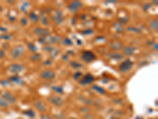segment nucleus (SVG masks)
Wrapping results in <instances>:
<instances>
[{"label":"nucleus","instance_id":"obj_18","mask_svg":"<svg viewBox=\"0 0 158 119\" xmlns=\"http://www.w3.org/2000/svg\"><path fill=\"white\" fill-rule=\"evenodd\" d=\"M93 90H95L96 92H98V93L101 94H104L106 93V91H105V89H104L103 88H101V87H100V86H98V85H94V86H93Z\"/></svg>","mask_w":158,"mask_h":119},{"label":"nucleus","instance_id":"obj_33","mask_svg":"<svg viewBox=\"0 0 158 119\" xmlns=\"http://www.w3.org/2000/svg\"><path fill=\"white\" fill-rule=\"evenodd\" d=\"M21 23L23 25H26L27 24V20L26 18H23V19H21Z\"/></svg>","mask_w":158,"mask_h":119},{"label":"nucleus","instance_id":"obj_26","mask_svg":"<svg viewBox=\"0 0 158 119\" xmlns=\"http://www.w3.org/2000/svg\"><path fill=\"white\" fill-rule=\"evenodd\" d=\"M127 30L128 31H133V32H138V34L140 33V29H138V28H135V27H134V26H130L129 28L127 29Z\"/></svg>","mask_w":158,"mask_h":119},{"label":"nucleus","instance_id":"obj_34","mask_svg":"<svg viewBox=\"0 0 158 119\" xmlns=\"http://www.w3.org/2000/svg\"><path fill=\"white\" fill-rule=\"evenodd\" d=\"M51 60H47V61L45 62L46 65H51Z\"/></svg>","mask_w":158,"mask_h":119},{"label":"nucleus","instance_id":"obj_16","mask_svg":"<svg viewBox=\"0 0 158 119\" xmlns=\"http://www.w3.org/2000/svg\"><path fill=\"white\" fill-rule=\"evenodd\" d=\"M149 26H150V28L153 30V31H157V30L158 28V21L157 19L156 18V19H152L151 22L149 24Z\"/></svg>","mask_w":158,"mask_h":119},{"label":"nucleus","instance_id":"obj_13","mask_svg":"<svg viewBox=\"0 0 158 119\" xmlns=\"http://www.w3.org/2000/svg\"><path fill=\"white\" fill-rule=\"evenodd\" d=\"M52 18L56 24H61L63 22V15H62V12L59 10L56 11V14H55V16H53Z\"/></svg>","mask_w":158,"mask_h":119},{"label":"nucleus","instance_id":"obj_9","mask_svg":"<svg viewBox=\"0 0 158 119\" xmlns=\"http://www.w3.org/2000/svg\"><path fill=\"white\" fill-rule=\"evenodd\" d=\"M110 48L111 49H112L114 51H117V50H119V49H121L123 48V43L121 41H111L110 42Z\"/></svg>","mask_w":158,"mask_h":119},{"label":"nucleus","instance_id":"obj_24","mask_svg":"<svg viewBox=\"0 0 158 119\" xmlns=\"http://www.w3.org/2000/svg\"><path fill=\"white\" fill-rule=\"evenodd\" d=\"M52 89H53L54 91H55V92H57V93H59V94L63 93V90H62V88L59 87V86H55V87H52Z\"/></svg>","mask_w":158,"mask_h":119},{"label":"nucleus","instance_id":"obj_12","mask_svg":"<svg viewBox=\"0 0 158 119\" xmlns=\"http://www.w3.org/2000/svg\"><path fill=\"white\" fill-rule=\"evenodd\" d=\"M107 57L109 59L119 60H122L123 58V54L119 52H110V53L107 54Z\"/></svg>","mask_w":158,"mask_h":119},{"label":"nucleus","instance_id":"obj_10","mask_svg":"<svg viewBox=\"0 0 158 119\" xmlns=\"http://www.w3.org/2000/svg\"><path fill=\"white\" fill-rule=\"evenodd\" d=\"M34 106H35V107L37 108V110L39 111H40V112H45V111H47L44 103L42 101H40V100H37L36 102H34Z\"/></svg>","mask_w":158,"mask_h":119},{"label":"nucleus","instance_id":"obj_1","mask_svg":"<svg viewBox=\"0 0 158 119\" xmlns=\"http://www.w3.org/2000/svg\"><path fill=\"white\" fill-rule=\"evenodd\" d=\"M26 52V49L22 46H17L14 47L10 52V55L13 59H18Z\"/></svg>","mask_w":158,"mask_h":119},{"label":"nucleus","instance_id":"obj_28","mask_svg":"<svg viewBox=\"0 0 158 119\" xmlns=\"http://www.w3.org/2000/svg\"><path fill=\"white\" fill-rule=\"evenodd\" d=\"M29 16H30V18H31L33 22H37V16L34 13H31V14H29Z\"/></svg>","mask_w":158,"mask_h":119},{"label":"nucleus","instance_id":"obj_7","mask_svg":"<svg viewBox=\"0 0 158 119\" xmlns=\"http://www.w3.org/2000/svg\"><path fill=\"white\" fill-rule=\"evenodd\" d=\"M25 67L20 64H13L9 67V71L12 73H19L24 71Z\"/></svg>","mask_w":158,"mask_h":119},{"label":"nucleus","instance_id":"obj_2","mask_svg":"<svg viewBox=\"0 0 158 119\" xmlns=\"http://www.w3.org/2000/svg\"><path fill=\"white\" fill-rule=\"evenodd\" d=\"M133 66V63L130 60L127 59L125 61L122 63L121 64L119 65V71L123 72V73H126L130 71Z\"/></svg>","mask_w":158,"mask_h":119},{"label":"nucleus","instance_id":"obj_22","mask_svg":"<svg viewBox=\"0 0 158 119\" xmlns=\"http://www.w3.org/2000/svg\"><path fill=\"white\" fill-rule=\"evenodd\" d=\"M71 67L73 68H82V64H80L78 62H76V61H73V62L71 63Z\"/></svg>","mask_w":158,"mask_h":119},{"label":"nucleus","instance_id":"obj_35","mask_svg":"<svg viewBox=\"0 0 158 119\" xmlns=\"http://www.w3.org/2000/svg\"><path fill=\"white\" fill-rule=\"evenodd\" d=\"M154 49H156V51H157V44L154 45Z\"/></svg>","mask_w":158,"mask_h":119},{"label":"nucleus","instance_id":"obj_5","mask_svg":"<svg viewBox=\"0 0 158 119\" xmlns=\"http://www.w3.org/2000/svg\"><path fill=\"white\" fill-rule=\"evenodd\" d=\"M40 77L44 79L51 80V79H55V73L52 70H44V71L40 73Z\"/></svg>","mask_w":158,"mask_h":119},{"label":"nucleus","instance_id":"obj_21","mask_svg":"<svg viewBox=\"0 0 158 119\" xmlns=\"http://www.w3.org/2000/svg\"><path fill=\"white\" fill-rule=\"evenodd\" d=\"M62 44L64 46H70L71 45H73V42H72V41L70 38H65V39L63 40V41H62Z\"/></svg>","mask_w":158,"mask_h":119},{"label":"nucleus","instance_id":"obj_3","mask_svg":"<svg viewBox=\"0 0 158 119\" xmlns=\"http://www.w3.org/2000/svg\"><path fill=\"white\" fill-rule=\"evenodd\" d=\"M82 59L86 63H90L96 59V56L91 51H84L82 54Z\"/></svg>","mask_w":158,"mask_h":119},{"label":"nucleus","instance_id":"obj_25","mask_svg":"<svg viewBox=\"0 0 158 119\" xmlns=\"http://www.w3.org/2000/svg\"><path fill=\"white\" fill-rule=\"evenodd\" d=\"M25 113L27 114L28 116L30 117V118H34V117L36 116V113H35L33 110H28V111H27L26 112H25Z\"/></svg>","mask_w":158,"mask_h":119},{"label":"nucleus","instance_id":"obj_4","mask_svg":"<svg viewBox=\"0 0 158 119\" xmlns=\"http://www.w3.org/2000/svg\"><path fill=\"white\" fill-rule=\"evenodd\" d=\"M48 100L49 102H51V104H53L54 106H58V107H60V106H62L63 104H64V101H63V99L61 98L60 96H51L49 97L48 99Z\"/></svg>","mask_w":158,"mask_h":119},{"label":"nucleus","instance_id":"obj_27","mask_svg":"<svg viewBox=\"0 0 158 119\" xmlns=\"http://www.w3.org/2000/svg\"><path fill=\"white\" fill-rule=\"evenodd\" d=\"M40 59V55H39V54H35V55H33V56H32L31 57L32 60L37 61V60H39Z\"/></svg>","mask_w":158,"mask_h":119},{"label":"nucleus","instance_id":"obj_31","mask_svg":"<svg viewBox=\"0 0 158 119\" xmlns=\"http://www.w3.org/2000/svg\"><path fill=\"white\" fill-rule=\"evenodd\" d=\"M28 46L29 47V48H30V49H31L32 51H33V52L37 51V48L35 47V46H34V45L31 44V43H28Z\"/></svg>","mask_w":158,"mask_h":119},{"label":"nucleus","instance_id":"obj_11","mask_svg":"<svg viewBox=\"0 0 158 119\" xmlns=\"http://www.w3.org/2000/svg\"><path fill=\"white\" fill-rule=\"evenodd\" d=\"M83 6V4H82L81 2H78V1H75V2H73L71 3V5L69 6V8L71 9L72 12H76L79 8H82Z\"/></svg>","mask_w":158,"mask_h":119},{"label":"nucleus","instance_id":"obj_17","mask_svg":"<svg viewBox=\"0 0 158 119\" xmlns=\"http://www.w3.org/2000/svg\"><path fill=\"white\" fill-rule=\"evenodd\" d=\"M10 80L11 81V82L16 83L17 84H20V85H22L24 84V81H23V79L21 78V77L17 76H12Z\"/></svg>","mask_w":158,"mask_h":119},{"label":"nucleus","instance_id":"obj_32","mask_svg":"<svg viewBox=\"0 0 158 119\" xmlns=\"http://www.w3.org/2000/svg\"><path fill=\"white\" fill-rule=\"evenodd\" d=\"M93 31L92 30V29H87V30H85V31L83 32V34H93Z\"/></svg>","mask_w":158,"mask_h":119},{"label":"nucleus","instance_id":"obj_19","mask_svg":"<svg viewBox=\"0 0 158 119\" xmlns=\"http://www.w3.org/2000/svg\"><path fill=\"white\" fill-rule=\"evenodd\" d=\"M115 26H116V29L117 32H119V33H122L123 31H124V28H123V25L120 24V23H115Z\"/></svg>","mask_w":158,"mask_h":119},{"label":"nucleus","instance_id":"obj_8","mask_svg":"<svg viewBox=\"0 0 158 119\" xmlns=\"http://www.w3.org/2000/svg\"><path fill=\"white\" fill-rule=\"evenodd\" d=\"M94 80H95V78L93 76H92L91 74H87L83 77L82 80L79 81V83L81 85H87V84H90V83L94 82Z\"/></svg>","mask_w":158,"mask_h":119},{"label":"nucleus","instance_id":"obj_6","mask_svg":"<svg viewBox=\"0 0 158 119\" xmlns=\"http://www.w3.org/2000/svg\"><path fill=\"white\" fill-rule=\"evenodd\" d=\"M2 96H3V99H5L8 103L14 104L17 101V99L11 93H10L8 91H4V92H3L2 93Z\"/></svg>","mask_w":158,"mask_h":119},{"label":"nucleus","instance_id":"obj_15","mask_svg":"<svg viewBox=\"0 0 158 119\" xmlns=\"http://www.w3.org/2000/svg\"><path fill=\"white\" fill-rule=\"evenodd\" d=\"M34 33L37 35H39V36H44V35H47V34H49V30L47 29L37 27V28L34 29Z\"/></svg>","mask_w":158,"mask_h":119},{"label":"nucleus","instance_id":"obj_20","mask_svg":"<svg viewBox=\"0 0 158 119\" xmlns=\"http://www.w3.org/2000/svg\"><path fill=\"white\" fill-rule=\"evenodd\" d=\"M8 106L9 103L6 102L5 99H3V98H0V106H1V107L6 108L8 107Z\"/></svg>","mask_w":158,"mask_h":119},{"label":"nucleus","instance_id":"obj_30","mask_svg":"<svg viewBox=\"0 0 158 119\" xmlns=\"http://www.w3.org/2000/svg\"><path fill=\"white\" fill-rule=\"evenodd\" d=\"M40 119H53V118H52L51 116H49L48 114H45V113H44V114H41V116H40Z\"/></svg>","mask_w":158,"mask_h":119},{"label":"nucleus","instance_id":"obj_23","mask_svg":"<svg viewBox=\"0 0 158 119\" xmlns=\"http://www.w3.org/2000/svg\"><path fill=\"white\" fill-rule=\"evenodd\" d=\"M60 40H61V37L59 36H55V37H51L50 41L51 43H58L59 41H60Z\"/></svg>","mask_w":158,"mask_h":119},{"label":"nucleus","instance_id":"obj_29","mask_svg":"<svg viewBox=\"0 0 158 119\" xmlns=\"http://www.w3.org/2000/svg\"><path fill=\"white\" fill-rule=\"evenodd\" d=\"M81 76H82V72H79V71H78V72H76V73L73 75V79H78L81 78Z\"/></svg>","mask_w":158,"mask_h":119},{"label":"nucleus","instance_id":"obj_14","mask_svg":"<svg viewBox=\"0 0 158 119\" xmlns=\"http://www.w3.org/2000/svg\"><path fill=\"white\" fill-rule=\"evenodd\" d=\"M136 51V48L134 46H126L123 48V54L126 56H131Z\"/></svg>","mask_w":158,"mask_h":119}]
</instances>
